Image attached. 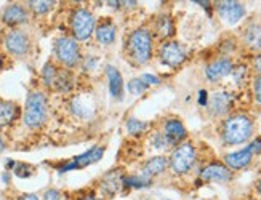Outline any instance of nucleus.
Masks as SVG:
<instances>
[{"label": "nucleus", "instance_id": "obj_1", "mask_svg": "<svg viewBox=\"0 0 261 200\" xmlns=\"http://www.w3.org/2000/svg\"><path fill=\"white\" fill-rule=\"evenodd\" d=\"M253 133V122L248 116L236 114L223 122L221 138L226 146H237L250 139Z\"/></svg>", "mask_w": 261, "mask_h": 200}, {"label": "nucleus", "instance_id": "obj_2", "mask_svg": "<svg viewBox=\"0 0 261 200\" xmlns=\"http://www.w3.org/2000/svg\"><path fill=\"white\" fill-rule=\"evenodd\" d=\"M127 50L132 60L136 64H144L151 60L152 56V36L146 27H140L133 31L128 42H127Z\"/></svg>", "mask_w": 261, "mask_h": 200}, {"label": "nucleus", "instance_id": "obj_3", "mask_svg": "<svg viewBox=\"0 0 261 200\" xmlns=\"http://www.w3.org/2000/svg\"><path fill=\"white\" fill-rule=\"evenodd\" d=\"M48 116V103L47 98L40 92H32L29 93L26 99V106H24V120L26 127L29 128H39L45 124Z\"/></svg>", "mask_w": 261, "mask_h": 200}, {"label": "nucleus", "instance_id": "obj_4", "mask_svg": "<svg viewBox=\"0 0 261 200\" xmlns=\"http://www.w3.org/2000/svg\"><path fill=\"white\" fill-rule=\"evenodd\" d=\"M197 154L196 149L191 142H183L173 151V154L170 155L168 165L172 166L173 173L176 175H186L192 170V166L196 163Z\"/></svg>", "mask_w": 261, "mask_h": 200}, {"label": "nucleus", "instance_id": "obj_5", "mask_svg": "<svg viewBox=\"0 0 261 200\" xmlns=\"http://www.w3.org/2000/svg\"><path fill=\"white\" fill-rule=\"evenodd\" d=\"M71 29L75 40H88L95 31V18L87 8H77L71 16Z\"/></svg>", "mask_w": 261, "mask_h": 200}, {"label": "nucleus", "instance_id": "obj_6", "mask_svg": "<svg viewBox=\"0 0 261 200\" xmlns=\"http://www.w3.org/2000/svg\"><path fill=\"white\" fill-rule=\"evenodd\" d=\"M55 54L60 63H63L66 68H74L81 61V50L79 43L72 37H61L55 43Z\"/></svg>", "mask_w": 261, "mask_h": 200}, {"label": "nucleus", "instance_id": "obj_7", "mask_svg": "<svg viewBox=\"0 0 261 200\" xmlns=\"http://www.w3.org/2000/svg\"><path fill=\"white\" fill-rule=\"evenodd\" d=\"M31 40L28 34L21 29H11L5 36V48L15 56H24L29 51Z\"/></svg>", "mask_w": 261, "mask_h": 200}, {"label": "nucleus", "instance_id": "obj_8", "mask_svg": "<svg viewBox=\"0 0 261 200\" xmlns=\"http://www.w3.org/2000/svg\"><path fill=\"white\" fill-rule=\"evenodd\" d=\"M159 54H161V61L164 64L170 66V68H178V66L183 64L186 60V51H185L183 45H179V43L175 40L165 42L161 47Z\"/></svg>", "mask_w": 261, "mask_h": 200}, {"label": "nucleus", "instance_id": "obj_9", "mask_svg": "<svg viewBox=\"0 0 261 200\" xmlns=\"http://www.w3.org/2000/svg\"><path fill=\"white\" fill-rule=\"evenodd\" d=\"M105 154V148H92L88 149L85 154L82 155H77V157H74V160H71L69 163H66L63 166H60V173H66V172H71V170H77V168H84V166H88L92 165L98 160H101V157H103Z\"/></svg>", "mask_w": 261, "mask_h": 200}, {"label": "nucleus", "instance_id": "obj_10", "mask_svg": "<svg viewBox=\"0 0 261 200\" xmlns=\"http://www.w3.org/2000/svg\"><path fill=\"white\" fill-rule=\"evenodd\" d=\"M202 181H213V183H228L232 180V172L223 163H210L200 170Z\"/></svg>", "mask_w": 261, "mask_h": 200}, {"label": "nucleus", "instance_id": "obj_11", "mask_svg": "<svg viewBox=\"0 0 261 200\" xmlns=\"http://www.w3.org/2000/svg\"><path fill=\"white\" fill-rule=\"evenodd\" d=\"M217 10L220 16L228 21L229 24H236L245 16V7L241 2H236V0H223V2H218Z\"/></svg>", "mask_w": 261, "mask_h": 200}, {"label": "nucleus", "instance_id": "obj_12", "mask_svg": "<svg viewBox=\"0 0 261 200\" xmlns=\"http://www.w3.org/2000/svg\"><path fill=\"white\" fill-rule=\"evenodd\" d=\"M162 135L165 136L168 146H175V144H179L181 141H185V138L188 136V131H186L185 125L181 124V120L168 119L164 124Z\"/></svg>", "mask_w": 261, "mask_h": 200}, {"label": "nucleus", "instance_id": "obj_13", "mask_svg": "<svg viewBox=\"0 0 261 200\" xmlns=\"http://www.w3.org/2000/svg\"><path fill=\"white\" fill-rule=\"evenodd\" d=\"M232 69H234V66L229 58H220L207 66L205 77L208 82H218L224 79V77H228L232 72Z\"/></svg>", "mask_w": 261, "mask_h": 200}, {"label": "nucleus", "instance_id": "obj_14", "mask_svg": "<svg viewBox=\"0 0 261 200\" xmlns=\"http://www.w3.org/2000/svg\"><path fill=\"white\" fill-rule=\"evenodd\" d=\"M253 159V152L250 148H244L241 151H236V152H229L224 155V163L228 166L229 170H241L245 168V166L252 162Z\"/></svg>", "mask_w": 261, "mask_h": 200}, {"label": "nucleus", "instance_id": "obj_15", "mask_svg": "<svg viewBox=\"0 0 261 200\" xmlns=\"http://www.w3.org/2000/svg\"><path fill=\"white\" fill-rule=\"evenodd\" d=\"M232 107V96L228 92H215L210 99V114L221 117Z\"/></svg>", "mask_w": 261, "mask_h": 200}, {"label": "nucleus", "instance_id": "obj_16", "mask_svg": "<svg viewBox=\"0 0 261 200\" xmlns=\"http://www.w3.org/2000/svg\"><path fill=\"white\" fill-rule=\"evenodd\" d=\"M29 19V13L28 10L22 7V5H18V4H13L10 5L4 10L2 13V21L8 26H18V24H22L26 23Z\"/></svg>", "mask_w": 261, "mask_h": 200}, {"label": "nucleus", "instance_id": "obj_17", "mask_svg": "<svg viewBox=\"0 0 261 200\" xmlns=\"http://www.w3.org/2000/svg\"><path fill=\"white\" fill-rule=\"evenodd\" d=\"M106 75H108V87H109L111 96L119 99L123 92V79H122L120 72L114 68V66H108Z\"/></svg>", "mask_w": 261, "mask_h": 200}, {"label": "nucleus", "instance_id": "obj_18", "mask_svg": "<svg viewBox=\"0 0 261 200\" xmlns=\"http://www.w3.org/2000/svg\"><path fill=\"white\" fill-rule=\"evenodd\" d=\"M167 166H168V159L164 157V155H155V157L149 159L144 166H143V176L146 178H151L152 176H157V175H161L167 170Z\"/></svg>", "mask_w": 261, "mask_h": 200}, {"label": "nucleus", "instance_id": "obj_19", "mask_svg": "<svg viewBox=\"0 0 261 200\" xmlns=\"http://www.w3.org/2000/svg\"><path fill=\"white\" fill-rule=\"evenodd\" d=\"M244 42L253 50H261V24L258 23L248 24L244 34Z\"/></svg>", "mask_w": 261, "mask_h": 200}, {"label": "nucleus", "instance_id": "obj_20", "mask_svg": "<svg viewBox=\"0 0 261 200\" xmlns=\"http://www.w3.org/2000/svg\"><path fill=\"white\" fill-rule=\"evenodd\" d=\"M96 40L101 45H111V43L116 40V26L109 23V21L101 23L96 27Z\"/></svg>", "mask_w": 261, "mask_h": 200}, {"label": "nucleus", "instance_id": "obj_21", "mask_svg": "<svg viewBox=\"0 0 261 200\" xmlns=\"http://www.w3.org/2000/svg\"><path fill=\"white\" fill-rule=\"evenodd\" d=\"M155 32H157V36L161 39L172 37L173 32H175L173 19L170 18L168 15H161L155 19Z\"/></svg>", "mask_w": 261, "mask_h": 200}, {"label": "nucleus", "instance_id": "obj_22", "mask_svg": "<svg viewBox=\"0 0 261 200\" xmlns=\"http://www.w3.org/2000/svg\"><path fill=\"white\" fill-rule=\"evenodd\" d=\"M18 117V107L13 103H0V127L11 124Z\"/></svg>", "mask_w": 261, "mask_h": 200}, {"label": "nucleus", "instance_id": "obj_23", "mask_svg": "<svg viewBox=\"0 0 261 200\" xmlns=\"http://www.w3.org/2000/svg\"><path fill=\"white\" fill-rule=\"evenodd\" d=\"M56 90L60 92H71L74 87V75H71V72L67 71H58V75H56V80L53 85Z\"/></svg>", "mask_w": 261, "mask_h": 200}, {"label": "nucleus", "instance_id": "obj_24", "mask_svg": "<svg viewBox=\"0 0 261 200\" xmlns=\"http://www.w3.org/2000/svg\"><path fill=\"white\" fill-rule=\"evenodd\" d=\"M71 110L81 119H90L93 116V109L87 101H84L82 98H75L71 103Z\"/></svg>", "mask_w": 261, "mask_h": 200}, {"label": "nucleus", "instance_id": "obj_25", "mask_svg": "<svg viewBox=\"0 0 261 200\" xmlns=\"http://www.w3.org/2000/svg\"><path fill=\"white\" fill-rule=\"evenodd\" d=\"M147 125H149L147 122H143V120L135 119V117H130V119H127V122H125L127 131L130 133V135H133V136H140L141 133H144L146 128H147Z\"/></svg>", "mask_w": 261, "mask_h": 200}, {"label": "nucleus", "instance_id": "obj_26", "mask_svg": "<svg viewBox=\"0 0 261 200\" xmlns=\"http://www.w3.org/2000/svg\"><path fill=\"white\" fill-rule=\"evenodd\" d=\"M122 184L127 186V187H136V189H141V187H147L151 186V180L146 176H123L122 178Z\"/></svg>", "mask_w": 261, "mask_h": 200}, {"label": "nucleus", "instance_id": "obj_27", "mask_svg": "<svg viewBox=\"0 0 261 200\" xmlns=\"http://www.w3.org/2000/svg\"><path fill=\"white\" fill-rule=\"evenodd\" d=\"M56 75H58V69L55 68L51 63L45 64V68L42 69V80L47 87H53L55 80H56Z\"/></svg>", "mask_w": 261, "mask_h": 200}, {"label": "nucleus", "instance_id": "obj_28", "mask_svg": "<svg viewBox=\"0 0 261 200\" xmlns=\"http://www.w3.org/2000/svg\"><path fill=\"white\" fill-rule=\"evenodd\" d=\"M55 2H47V0H36V2H29L31 8L34 10V13L37 15H45L50 12V8L53 7Z\"/></svg>", "mask_w": 261, "mask_h": 200}, {"label": "nucleus", "instance_id": "obj_29", "mask_svg": "<svg viewBox=\"0 0 261 200\" xmlns=\"http://www.w3.org/2000/svg\"><path fill=\"white\" fill-rule=\"evenodd\" d=\"M146 90H147V87L140 79H133L128 82V92L133 95H143Z\"/></svg>", "mask_w": 261, "mask_h": 200}, {"label": "nucleus", "instance_id": "obj_30", "mask_svg": "<svg viewBox=\"0 0 261 200\" xmlns=\"http://www.w3.org/2000/svg\"><path fill=\"white\" fill-rule=\"evenodd\" d=\"M15 175L19 178H29L34 172H32V166L26 165V163H16L15 165Z\"/></svg>", "mask_w": 261, "mask_h": 200}, {"label": "nucleus", "instance_id": "obj_31", "mask_svg": "<svg viewBox=\"0 0 261 200\" xmlns=\"http://www.w3.org/2000/svg\"><path fill=\"white\" fill-rule=\"evenodd\" d=\"M231 74L234 75L236 83H244L245 79H247V68H245V66H237V68L232 69Z\"/></svg>", "mask_w": 261, "mask_h": 200}, {"label": "nucleus", "instance_id": "obj_32", "mask_svg": "<svg viewBox=\"0 0 261 200\" xmlns=\"http://www.w3.org/2000/svg\"><path fill=\"white\" fill-rule=\"evenodd\" d=\"M140 80H141L146 87L159 85V83H161V79H159L157 75H152V74H143V75L140 77Z\"/></svg>", "mask_w": 261, "mask_h": 200}, {"label": "nucleus", "instance_id": "obj_33", "mask_svg": "<svg viewBox=\"0 0 261 200\" xmlns=\"http://www.w3.org/2000/svg\"><path fill=\"white\" fill-rule=\"evenodd\" d=\"M152 142H154V148H157V149H164V148L168 146V142H167L165 136L162 135V131L157 133V135L152 138Z\"/></svg>", "mask_w": 261, "mask_h": 200}, {"label": "nucleus", "instance_id": "obj_34", "mask_svg": "<svg viewBox=\"0 0 261 200\" xmlns=\"http://www.w3.org/2000/svg\"><path fill=\"white\" fill-rule=\"evenodd\" d=\"M197 101H199V106H202V107H205L208 104V93H207V90H200L199 92Z\"/></svg>", "mask_w": 261, "mask_h": 200}, {"label": "nucleus", "instance_id": "obj_35", "mask_svg": "<svg viewBox=\"0 0 261 200\" xmlns=\"http://www.w3.org/2000/svg\"><path fill=\"white\" fill-rule=\"evenodd\" d=\"M45 200H61V194L60 191H56V189H50L45 194Z\"/></svg>", "mask_w": 261, "mask_h": 200}, {"label": "nucleus", "instance_id": "obj_36", "mask_svg": "<svg viewBox=\"0 0 261 200\" xmlns=\"http://www.w3.org/2000/svg\"><path fill=\"white\" fill-rule=\"evenodd\" d=\"M253 88H255V98H256V101L261 104V75H259L258 79L255 80Z\"/></svg>", "mask_w": 261, "mask_h": 200}, {"label": "nucleus", "instance_id": "obj_37", "mask_svg": "<svg viewBox=\"0 0 261 200\" xmlns=\"http://www.w3.org/2000/svg\"><path fill=\"white\" fill-rule=\"evenodd\" d=\"M84 66H85L87 69H95L96 66H98V60H96L95 56H88V58L85 60Z\"/></svg>", "mask_w": 261, "mask_h": 200}, {"label": "nucleus", "instance_id": "obj_38", "mask_svg": "<svg viewBox=\"0 0 261 200\" xmlns=\"http://www.w3.org/2000/svg\"><path fill=\"white\" fill-rule=\"evenodd\" d=\"M253 66H255V71L258 74H261V54H256L253 58Z\"/></svg>", "mask_w": 261, "mask_h": 200}, {"label": "nucleus", "instance_id": "obj_39", "mask_svg": "<svg viewBox=\"0 0 261 200\" xmlns=\"http://www.w3.org/2000/svg\"><path fill=\"white\" fill-rule=\"evenodd\" d=\"M19 200H39V197L34 195V194H26V195H22Z\"/></svg>", "mask_w": 261, "mask_h": 200}, {"label": "nucleus", "instance_id": "obj_40", "mask_svg": "<svg viewBox=\"0 0 261 200\" xmlns=\"http://www.w3.org/2000/svg\"><path fill=\"white\" fill-rule=\"evenodd\" d=\"M194 4H199L200 7H203L207 10V12H210V2H194Z\"/></svg>", "mask_w": 261, "mask_h": 200}, {"label": "nucleus", "instance_id": "obj_41", "mask_svg": "<svg viewBox=\"0 0 261 200\" xmlns=\"http://www.w3.org/2000/svg\"><path fill=\"white\" fill-rule=\"evenodd\" d=\"M82 200H98V198H96V197H93V195H85Z\"/></svg>", "mask_w": 261, "mask_h": 200}, {"label": "nucleus", "instance_id": "obj_42", "mask_svg": "<svg viewBox=\"0 0 261 200\" xmlns=\"http://www.w3.org/2000/svg\"><path fill=\"white\" fill-rule=\"evenodd\" d=\"M2 180H4L5 183H8V181H10V175H8V173H5V175L2 176Z\"/></svg>", "mask_w": 261, "mask_h": 200}, {"label": "nucleus", "instance_id": "obj_43", "mask_svg": "<svg viewBox=\"0 0 261 200\" xmlns=\"http://www.w3.org/2000/svg\"><path fill=\"white\" fill-rule=\"evenodd\" d=\"M4 149H5V144H4V139L0 138V152H2Z\"/></svg>", "mask_w": 261, "mask_h": 200}, {"label": "nucleus", "instance_id": "obj_44", "mask_svg": "<svg viewBox=\"0 0 261 200\" xmlns=\"http://www.w3.org/2000/svg\"><path fill=\"white\" fill-rule=\"evenodd\" d=\"M256 189H258V194L261 195V180L258 181V186H256Z\"/></svg>", "mask_w": 261, "mask_h": 200}, {"label": "nucleus", "instance_id": "obj_45", "mask_svg": "<svg viewBox=\"0 0 261 200\" xmlns=\"http://www.w3.org/2000/svg\"><path fill=\"white\" fill-rule=\"evenodd\" d=\"M0 68H2V60H0Z\"/></svg>", "mask_w": 261, "mask_h": 200}, {"label": "nucleus", "instance_id": "obj_46", "mask_svg": "<svg viewBox=\"0 0 261 200\" xmlns=\"http://www.w3.org/2000/svg\"><path fill=\"white\" fill-rule=\"evenodd\" d=\"M165 200H168V198H165Z\"/></svg>", "mask_w": 261, "mask_h": 200}]
</instances>
